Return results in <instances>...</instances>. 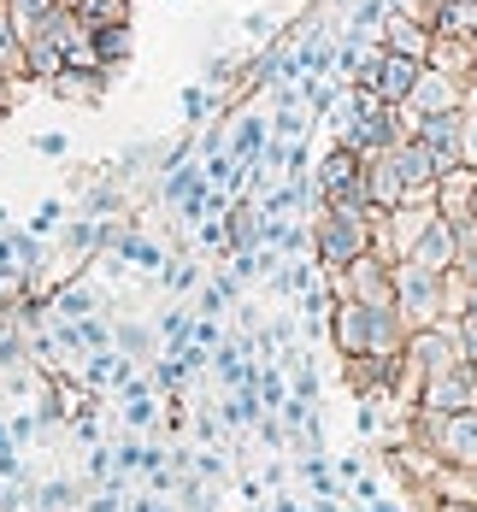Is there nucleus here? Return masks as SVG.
Wrapping results in <instances>:
<instances>
[{
  "instance_id": "obj_35",
  "label": "nucleus",
  "mask_w": 477,
  "mask_h": 512,
  "mask_svg": "<svg viewBox=\"0 0 477 512\" xmlns=\"http://www.w3.org/2000/svg\"><path fill=\"white\" fill-rule=\"evenodd\" d=\"M460 159L477 171V101L460 106Z\"/></svg>"
},
{
  "instance_id": "obj_46",
  "label": "nucleus",
  "mask_w": 477,
  "mask_h": 512,
  "mask_svg": "<svg viewBox=\"0 0 477 512\" xmlns=\"http://www.w3.org/2000/svg\"><path fill=\"white\" fill-rule=\"evenodd\" d=\"M265 512H313V507H301L295 495H277V501H271V507H265Z\"/></svg>"
},
{
  "instance_id": "obj_27",
  "label": "nucleus",
  "mask_w": 477,
  "mask_h": 512,
  "mask_svg": "<svg viewBox=\"0 0 477 512\" xmlns=\"http://www.w3.org/2000/svg\"><path fill=\"white\" fill-rule=\"evenodd\" d=\"M77 18H83V30H101V24H130V0H77Z\"/></svg>"
},
{
  "instance_id": "obj_48",
  "label": "nucleus",
  "mask_w": 477,
  "mask_h": 512,
  "mask_svg": "<svg viewBox=\"0 0 477 512\" xmlns=\"http://www.w3.org/2000/svg\"><path fill=\"white\" fill-rule=\"evenodd\" d=\"M0 230H12V212H6V206H0Z\"/></svg>"
},
{
  "instance_id": "obj_30",
  "label": "nucleus",
  "mask_w": 477,
  "mask_h": 512,
  "mask_svg": "<svg viewBox=\"0 0 477 512\" xmlns=\"http://www.w3.org/2000/svg\"><path fill=\"white\" fill-rule=\"evenodd\" d=\"M154 330H159V342H165V348H183V342H189V330H195V312H189V307H165Z\"/></svg>"
},
{
  "instance_id": "obj_7",
  "label": "nucleus",
  "mask_w": 477,
  "mask_h": 512,
  "mask_svg": "<svg viewBox=\"0 0 477 512\" xmlns=\"http://www.w3.org/2000/svg\"><path fill=\"white\" fill-rule=\"evenodd\" d=\"M389 165L401 171L407 201H436V177H442V165H436V154L424 148L419 136H413V142H395V148H389Z\"/></svg>"
},
{
  "instance_id": "obj_24",
  "label": "nucleus",
  "mask_w": 477,
  "mask_h": 512,
  "mask_svg": "<svg viewBox=\"0 0 477 512\" xmlns=\"http://www.w3.org/2000/svg\"><path fill=\"white\" fill-rule=\"evenodd\" d=\"M260 389H230L224 395V407H218V424H230V430H254L260 424Z\"/></svg>"
},
{
  "instance_id": "obj_15",
  "label": "nucleus",
  "mask_w": 477,
  "mask_h": 512,
  "mask_svg": "<svg viewBox=\"0 0 477 512\" xmlns=\"http://www.w3.org/2000/svg\"><path fill=\"white\" fill-rule=\"evenodd\" d=\"M407 259H413V265H424V271H454V259H460V248H454V224L436 212V218H430V230H424L419 242L407 248Z\"/></svg>"
},
{
  "instance_id": "obj_9",
  "label": "nucleus",
  "mask_w": 477,
  "mask_h": 512,
  "mask_svg": "<svg viewBox=\"0 0 477 512\" xmlns=\"http://www.w3.org/2000/svg\"><path fill=\"white\" fill-rule=\"evenodd\" d=\"M53 101H71V106H101V95L112 89V77H106L101 65H65L59 77L42 83Z\"/></svg>"
},
{
  "instance_id": "obj_10",
  "label": "nucleus",
  "mask_w": 477,
  "mask_h": 512,
  "mask_svg": "<svg viewBox=\"0 0 477 512\" xmlns=\"http://www.w3.org/2000/svg\"><path fill=\"white\" fill-rule=\"evenodd\" d=\"M424 59H407V53H389L383 48V59H377V77H371V95L389 106H401L407 95H413V83H419Z\"/></svg>"
},
{
  "instance_id": "obj_12",
  "label": "nucleus",
  "mask_w": 477,
  "mask_h": 512,
  "mask_svg": "<svg viewBox=\"0 0 477 512\" xmlns=\"http://www.w3.org/2000/svg\"><path fill=\"white\" fill-rule=\"evenodd\" d=\"M419 142L436 154L442 171L466 165V159H460V106H454V112H424V118H419Z\"/></svg>"
},
{
  "instance_id": "obj_13",
  "label": "nucleus",
  "mask_w": 477,
  "mask_h": 512,
  "mask_svg": "<svg viewBox=\"0 0 477 512\" xmlns=\"http://www.w3.org/2000/svg\"><path fill=\"white\" fill-rule=\"evenodd\" d=\"M330 348L342 359H360L366 354V301H342L336 295V307H330Z\"/></svg>"
},
{
  "instance_id": "obj_36",
  "label": "nucleus",
  "mask_w": 477,
  "mask_h": 512,
  "mask_svg": "<svg viewBox=\"0 0 477 512\" xmlns=\"http://www.w3.org/2000/svg\"><path fill=\"white\" fill-rule=\"evenodd\" d=\"M189 471H195V477H201V483H212V489H224V477H230V465H224V454H195V465H189Z\"/></svg>"
},
{
  "instance_id": "obj_39",
  "label": "nucleus",
  "mask_w": 477,
  "mask_h": 512,
  "mask_svg": "<svg viewBox=\"0 0 477 512\" xmlns=\"http://www.w3.org/2000/svg\"><path fill=\"white\" fill-rule=\"evenodd\" d=\"M59 218H65V206H59V201H42V212L30 218V236H48V230H59Z\"/></svg>"
},
{
  "instance_id": "obj_28",
  "label": "nucleus",
  "mask_w": 477,
  "mask_h": 512,
  "mask_svg": "<svg viewBox=\"0 0 477 512\" xmlns=\"http://www.w3.org/2000/svg\"><path fill=\"white\" fill-rule=\"evenodd\" d=\"M307 124H318L307 106H277V112H271V136H277V142H301Z\"/></svg>"
},
{
  "instance_id": "obj_49",
  "label": "nucleus",
  "mask_w": 477,
  "mask_h": 512,
  "mask_svg": "<svg viewBox=\"0 0 477 512\" xmlns=\"http://www.w3.org/2000/svg\"><path fill=\"white\" fill-rule=\"evenodd\" d=\"M189 512H218V507H212V501H201V507H189Z\"/></svg>"
},
{
  "instance_id": "obj_52",
  "label": "nucleus",
  "mask_w": 477,
  "mask_h": 512,
  "mask_svg": "<svg viewBox=\"0 0 477 512\" xmlns=\"http://www.w3.org/2000/svg\"><path fill=\"white\" fill-rule=\"evenodd\" d=\"M472 89H477V77H472Z\"/></svg>"
},
{
  "instance_id": "obj_20",
  "label": "nucleus",
  "mask_w": 477,
  "mask_h": 512,
  "mask_svg": "<svg viewBox=\"0 0 477 512\" xmlns=\"http://www.w3.org/2000/svg\"><path fill=\"white\" fill-rule=\"evenodd\" d=\"M112 348L130 359V365H148L159 354V330L148 318H112Z\"/></svg>"
},
{
  "instance_id": "obj_40",
  "label": "nucleus",
  "mask_w": 477,
  "mask_h": 512,
  "mask_svg": "<svg viewBox=\"0 0 477 512\" xmlns=\"http://www.w3.org/2000/svg\"><path fill=\"white\" fill-rule=\"evenodd\" d=\"M6 430H12V442H30V436L42 430V418H36V412H18V418H12Z\"/></svg>"
},
{
  "instance_id": "obj_6",
  "label": "nucleus",
  "mask_w": 477,
  "mask_h": 512,
  "mask_svg": "<svg viewBox=\"0 0 477 512\" xmlns=\"http://www.w3.org/2000/svg\"><path fill=\"white\" fill-rule=\"evenodd\" d=\"M330 295H342V301H389V259L377 254H360L354 265H342V271H330Z\"/></svg>"
},
{
  "instance_id": "obj_3",
  "label": "nucleus",
  "mask_w": 477,
  "mask_h": 512,
  "mask_svg": "<svg viewBox=\"0 0 477 512\" xmlns=\"http://www.w3.org/2000/svg\"><path fill=\"white\" fill-rule=\"evenodd\" d=\"M389 301H395L407 330L442 324L448 318V271H424L413 259H395L389 265Z\"/></svg>"
},
{
  "instance_id": "obj_51",
  "label": "nucleus",
  "mask_w": 477,
  "mask_h": 512,
  "mask_svg": "<svg viewBox=\"0 0 477 512\" xmlns=\"http://www.w3.org/2000/svg\"><path fill=\"white\" fill-rule=\"evenodd\" d=\"M472 218H477V189H472Z\"/></svg>"
},
{
  "instance_id": "obj_21",
  "label": "nucleus",
  "mask_w": 477,
  "mask_h": 512,
  "mask_svg": "<svg viewBox=\"0 0 477 512\" xmlns=\"http://www.w3.org/2000/svg\"><path fill=\"white\" fill-rule=\"evenodd\" d=\"M366 195H371L377 212H395V206L407 201V183H401V171L389 165V154L366 159Z\"/></svg>"
},
{
  "instance_id": "obj_17",
  "label": "nucleus",
  "mask_w": 477,
  "mask_h": 512,
  "mask_svg": "<svg viewBox=\"0 0 477 512\" xmlns=\"http://www.w3.org/2000/svg\"><path fill=\"white\" fill-rule=\"evenodd\" d=\"M472 189H477V171H472V165H454V171H442V177H436V212H442L448 224L472 218Z\"/></svg>"
},
{
  "instance_id": "obj_44",
  "label": "nucleus",
  "mask_w": 477,
  "mask_h": 512,
  "mask_svg": "<svg viewBox=\"0 0 477 512\" xmlns=\"http://www.w3.org/2000/svg\"><path fill=\"white\" fill-rule=\"evenodd\" d=\"M195 436H201V442H218V418H212V412H201V418H195Z\"/></svg>"
},
{
  "instance_id": "obj_5",
  "label": "nucleus",
  "mask_w": 477,
  "mask_h": 512,
  "mask_svg": "<svg viewBox=\"0 0 477 512\" xmlns=\"http://www.w3.org/2000/svg\"><path fill=\"white\" fill-rule=\"evenodd\" d=\"M419 407L424 412H472L477 407V371L472 359H454V365H442V371H430L419 389Z\"/></svg>"
},
{
  "instance_id": "obj_42",
  "label": "nucleus",
  "mask_w": 477,
  "mask_h": 512,
  "mask_svg": "<svg viewBox=\"0 0 477 512\" xmlns=\"http://www.w3.org/2000/svg\"><path fill=\"white\" fill-rule=\"evenodd\" d=\"M430 512H477V501H466V495H436Z\"/></svg>"
},
{
  "instance_id": "obj_38",
  "label": "nucleus",
  "mask_w": 477,
  "mask_h": 512,
  "mask_svg": "<svg viewBox=\"0 0 477 512\" xmlns=\"http://www.w3.org/2000/svg\"><path fill=\"white\" fill-rule=\"evenodd\" d=\"M254 430H260V442L271 448V454H283V448H289V430H283V418H277V412H260V424H254Z\"/></svg>"
},
{
  "instance_id": "obj_2",
  "label": "nucleus",
  "mask_w": 477,
  "mask_h": 512,
  "mask_svg": "<svg viewBox=\"0 0 477 512\" xmlns=\"http://www.w3.org/2000/svg\"><path fill=\"white\" fill-rule=\"evenodd\" d=\"M371 254V206H318L313 212V259L330 271Z\"/></svg>"
},
{
  "instance_id": "obj_23",
  "label": "nucleus",
  "mask_w": 477,
  "mask_h": 512,
  "mask_svg": "<svg viewBox=\"0 0 477 512\" xmlns=\"http://www.w3.org/2000/svg\"><path fill=\"white\" fill-rule=\"evenodd\" d=\"M71 507H83V483H71V477H48V483H36L30 512H71Z\"/></svg>"
},
{
  "instance_id": "obj_37",
  "label": "nucleus",
  "mask_w": 477,
  "mask_h": 512,
  "mask_svg": "<svg viewBox=\"0 0 477 512\" xmlns=\"http://www.w3.org/2000/svg\"><path fill=\"white\" fill-rule=\"evenodd\" d=\"M277 24H283V12H248V18H242V30H248L254 42H271V36H283Z\"/></svg>"
},
{
  "instance_id": "obj_43",
  "label": "nucleus",
  "mask_w": 477,
  "mask_h": 512,
  "mask_svg": "<svg viewBox=\"0 0 477 512\" xmlns=\"http://www.w3.org/2000/svg\"><path fill=\"white\" fill-rule=\"evenodd\" d=\"M36 154H48V159H65V136H36Z\"/></svg>"
},
{
  "instance_id": "obj_22",
  "label": "nucleus",
  "mask_w": 477,
  "mask_h": 512,
  "mask_svg": "<svg viewBox=\"0 0 477 512\" xmlns=\"http://www.w3.org/2000/svg\"><path fill=\"white\" fill-rule=\"evenodd\" d=\"M430 30L436 36H472L477 42V0H448L430 12Z\"/></svg>"
},
{
  "instance_id": "obj_1",
  "label": "nucleus",
  "mask_w": 477,
  "mask_h": 512,
  "mask_svg": "<svg viewBox=\"0 0 477 512\" xmlns=\"http://www.w3.org/2000/svg\"><path fill=\"white\" fill-rule=\"evenodd\" d=\"M407 442H419V454H430L442 471H466V465H477V407L472 412H448V418L413 407Z\"/></svg>"
},
{
  "instance_id": "obj_50",
  "label": "nucleus",
  "mask_w": 477,
  "mask_h": 512,
  "mask_svg": "<svg viewBox=\"0 0 477 512\" xmlns=\"http://www.w3.org/2000/svg\"><path fill=\"white\" fill-rule=\"evenodd\" d=\"M53 6H71V12H77V0H53Z\"/></svg>"
},
{
  "instance_id": "obj_8",
  "label": "nucleus",
  "mask_w": 477,
  "mask_h": 512,
  "mask_svg": "<svg viewBox=\"0 0 477 512\" xmlns=\"http://www.w3.org/2000/svg\"><path fill=\"white\" fill-rule=\"evenodd\" d=\"M466 101H477L472 83L442 77V71H430V65L419 71V83H413V95H407V106H413V112H454V106H466Z\"/></svg>"
},
{
  "instance_id": "obj_47",
  "label": "nucleus",
  "mask_w": 477,
  "mask_h": 512,
  "mask_svg": "<svg viewBox=\"0 0 477 512\" xmlns=\"http://www.w3.org/2000/svg\"><path fill=\"white\" fill-rule=\"evenodd\" d=\"M366 512H407V507H401V501H371Z\"/></svg>"
},
{
  "instance_id": "obj_18",
  "label": "nucleus",
  "mask_w": 477,
  "mask_h": 512,
  "mask_svg": "<svg viewBox=\"0 0 477 512\" xmlns=\"http://www.w3.org/2000/svg\"><path fill=\"white\" fill-rule=\"evenodd\" d=\"M377 42H383L389 53L424 59V53H430V24H424V18H401V12H389V18H383V30H377Z\"/></svg>"
},
{
  "instance_id": "obj_45",
  "label": "nucleus",
  "mask_w": 477,
  "mask_h": 512,
  "mask_svg": "<svg viewBox=\"0 0 477 512\" xmlns=\"http://www.w3.org/2000/svg\"><path fill=\"white\" fill-rule=\"evenodd\" d=\"M260 495H265L260 477H242V501H248V507H260Z\"/></svg>"
},
{
  "instance_id": "obj_29",
  "label": "nucleus",
  "mask_w": 477,
  "mask_h": 512,
  "mask_svg": "<svg viewBox=\"0 0 477 512\" xmlns=\"http://www.w3.org/2000/svg\"><path fill=\"white\" fill-rule=\"evenodd\" d=\"M0 6H6V18H12L18 36H36V24L53 12V0H0Z\"/></svg>"
},
{
  "instance_id": "obj_26",
  "label": "nucleus",
  "mask_w": 477,
  "mask_h": 512,
  "mask_svg": "<svg viewBox=\"0 0 477 512\" xmlns=\"http://www.w3.org/2000/svg\"><path fill=\"white\" fill-rule=\"evenodd\" d=\"M295 471H301V483H307L313 495H336V501H348V495H342V483H336V471L324 465V454H313V448H307V454H301V465H295Z\"/></svg>"
},
{
  "instance_id": "obj_33",
  "label": "nucleus",
  "mask_w": 477,
  "mask_h": 512,
  "mask_svg": "<svg viewBox=\"0 0 477 512\" xmlns=\"http://www.w3.org/2000/svg\"><path fill=\"white\" fill-rule=\"evenodd\" d=\"M159 277H165V289H171V295L201 289V265H195V259H165V271H159Z\"/></svg>"
},
{
  "instance_id": "obj_31",
  "label": "nucleus",
  "mask_w": 477,
  "mask_h": 512,
  "mask_svg": "<svg viewBox=\"0 0 477 512\" xmlns=\"http://www.w3.org/2000/svg\"><path fill=\"white\" fill-rule=\"evenodd\" d=\"M24 365H30V336L18 324H6L0 330V371H24Z\"/></svg>"
},
{
  "instance_id": "obj_4",
  "label": "nucleus",
  "mask_w": 477,
  "mask_h": 512,
  "mask_svg": "<svg viewBox=\"0 0 477 512\" xmlns=\"http://www.w3.org/2000/svg\"><path fill=\"white\" fill-rule=\"evenodd\" d=\"M313 183H318V206H371L366 159L354 154V148H342V142L313 165Z\"/></svg>"
},
{
  "instance_id": "obj_11",
  "label": "nucleus",
  "mask_w": 477,
  "mask_h": 512,
  "mask_svg": "<svg viewBox=\"0 0 477 512\" xmlns=\"http://www.w3.org/2000/svg\"><path fill=\"white\" fill-rule=\"evenodd\" d=\"M424 65H430V71H442V77L472 83V77H477V42H472V36H436V30H430V53H424Z\"/></svg>"
},
{
  "instance_id": "obj_41",
  "label": "nucleus",
  "mask_w": 477,
  "mask_h": 512,
  "mask_svg": "<svg viewBox=\"0 0 477 512\" xmlns=\"http://www.w3.org/2000/svg\"><path fill=\"white\" fill-rule=\"evenodd\" d=\"M130 512H177V501H165V495H136Z\"/></svg>"
},
{
  "instance_id": "obj_19",
  "label": "nucleus",
  "mask_w": 477,
  "mask_h": 512,
  "mask_svg": "<svg viewBox=\"0 0 477 512\" xmlns=\"http://www.w3.org/2000/svg\"><path fill=\"white\" fill-rule=\"evenodd\" d=\"M89 48H95V65L106 77H118L136 53V36H130V24H101V30H89Z\"/></svg>"
},
{
  "instance_id": "obj_34",
  "label": "nucleus",
  "mask_w": 477,
  "mask_h": 512,
  "mask_svg": "<svg viewBox=\"0 0 477 512\" xmlns=\"http://www.w3.org/2000/svg\"><path fill=\"white\" fill-rule=\"evenodd\" d=\"M77 336H83V348H89V354H101V348H112V318H106V312L77 318Z\"/></svg>"
},
{
  "instance_id": "obj_14",
  "label": "nucleus",
  "mask_w": 477,
  "mask_h": 512,
  "mask_svg": "<svg viewBox=\"0 0 477 512\" xmlns=\"http://www.w3.org/2000/svg\"><path fill=\"white\" fill-rule=\"evenodd\" d=\"M224 124H230V130H224V148H230V159L254 165V159L265 154V142H271V118H265V112H230Z\"/></svg>"
},
{
  "instance_id": "obj_25",
  "label": "nucleus",
  "mask_w": 477,
  "mask_h": 512,
  "mask_svg": "<svg viewBox=\"0 0 477 512\" xmlns=\"http://www.w3.org/2000/svg\"><path fill=\"white\" fill-rule=\"evenodd\" d=\"M383 18H389L383 0H354V12H348V42H377Z\"/></svg>"
},
{
  "instance_id": "obj_32",
  "label": "nucleus",
  "mask_w": 477,
  "mask_h": 512,
  "mask_svg": "<svg viewBox=\"0 0 477 512\" xmlns=\"http://www.w3.org/2000/svg\"><path fill=\"white\" fill-rule=\"evenodd\" d=\"M212 112H224V95L218 89H183V118L189 124H207Z\"/></svg>"
},
{
  "instance_id": "obj_16",
  "label": "nucleus",
  "mask_w": 477,
  "mask_h": 512,
  "mask_svg": "<svg viewBox=\"0 0 477 512\" xmlns=\"http://www.w3.org/2000/svg\"><path fill=\"white\" fill-rule=\"evenodd\" d=\"M89 312H106L101 307V289L95 283H83V277H59L48 289V318H89Z\"/></svg>"
}]
</instances>
